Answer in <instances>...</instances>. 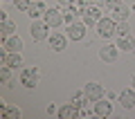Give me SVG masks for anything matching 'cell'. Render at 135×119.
<instances>
[{"instance_id":"29","label":"cell","mask_w":135,"mask_h":119,"mask_svg":"<svg viewBox=\"0 0 135 119\" xmlns=\"http://www.w3.org/2000/svg\"><path fill=\"white\" fill-rule=\"evenodd\" d=\"M131 11H135V5H133V7H131Z\"/></svg>"},{"instance_id":"28","label":"cell","mask_w":135,"mask_h":119,"mask_svg":"<svg viewBox=\"0 0 135 119\" xmlns=\"http://www.w3.org/2000/svg\"><path fill=\"white\" fill-rule=\"evenodd\" d=\"M133 90H135V76H133Z\"/></svg>"},{"instance_id":"22","label":"cell","mask_w":135,"mask_h":119,"mask_svg":"<svg viewBox=\"0 0 135 119\" xmlns=\"http://www.w3.org/2000/svg\"><path fill=\"white\" fill-rule=\"evenodd\" d=\"M128 20H122V23H117V34L119 36H128Z\"/></svg>"},{"instance_id":"5","label":"cell","mask_w":135,"mask_h":119,"mask_svg":"<svg viewBox=\"0 0 135 119\" xmlns=\"http://www.w3.org/2000/svg\"><path fill=\"white\" fill-rule=\"evenodd\" d=\"M45 23L50 25V29H52V27L56 29L61 23H65V20H63V11L61 9H47V11H45Z\"/></svg>"},{"instance_id":"21","label":"cell","mask_w":135,"mask_h":119,"mask_svg":"<svg viewBox=\"0 0 135 119\" xmlns=\"http://www.w3.org/2000/svg\"><path fill=\"white\" fill-rule=\"evenodd\" d=\"M2 115H5V117L16 119V117H20V110H18V108H7V106H2Z\"/></svg>"},{"instance_id":"2","label":"cell","mask_w":135,"mask_h":119,"mask_svg":"<svg viewBox=\"0 0 135 119\" xmlns=\"http://www.w3.org/2000/svg\"><path fill=\"white\" fill-rule=\"evenodd\" d=\"M38 76H41V72L36 70V67H27V70H23V74H20V83L32 90V88H36V83H38Z\"/></svg>"},{"instance_id":"26","label":"cell","mask_w":135,"mask_h":119,"mask_svg":"<svg viewBox=\"0 0 135 119\" xmlns=\"http://www.w3.org/2000/svg\"><path fill=\"white\" fill-rule=\"evenodd\" d=\"M59 2H61V5H65V7H70V5H74L77 0H59Z\"/></svg>"},{"instance_id":"24","label":"cell","mask_w":135,"mask_h":119,"mask_svg":"<svg viewBox=\"0 0 135 119\" xmlns=\"http://www.w3.org/2000/svg\"><path fill=\"white\" fill-rule=\"evenodd\" d=\"M99 2H106L108 11H113L115 7H119V5H122V0H99Z\"/></svg>"},{"instance_id":"12","label":"cell","mask_w":135,"mask_h":119,"mask_svg":"<svg viewBox=\"0 0 135 119\" xmlns=\"http://www.w3.org/2000/svg\"><path fill=\"white\" fill-rule=\"evenodd\" d=\"M45 11H47V9H45V5L41 2V0H36V2H32V5L27 7V16L34 18V20L38 18V16H45Z\"/></svg>"},{"instance_id":"15","label":"cell","mask_w":135,"mask_h":119,"mask_svg":"<svg viewBox=\"0 0 135 119\" xmlns=\"http://www.w3.org/2000/svg\"><path fill=\"white\" fill-rule=\"evenodd\" d=\"M65 43H68V38L63 36V34H56V32H54L52 36H50V45H52L54 52H61V49H65Z\"/></svg>"},{"instance_id":"3","label":"cell","mask_w":135,"mask_h":119,"mask_svg":"<svg viewBox=\"0 0 135 119\" xmlns=\"http://www.w3.org/2000/svg\"><path fill=\"white\" fill-rule=\"evenodd\" d=\"M81 16H83V23H86V25H90V27H92V25H97L101 18H104V16H101V9H99L97 5H92V7H86Z\"/></svg>"},{"instance_id":"20","label":"cell","mask_w":135,"mask_h":119,"mask_svg":"<svg viewBox=\"0 0 135 119\" xmlns=\"http://www.w3.org/2000/svg\"><path fill=\"white\" fill-rule=\"evenodd\" d=\"M0 79H2V83H7V86L11 83V67L9 65H2V70H0Z\"/></svg>"},{"instance_id":"13","label":"cell","mask_w":135,"mask_h":119,"mask_svg":"<svg viewBox=\"0 0 135 119\" xmlns=\"http://www.w3.org/2000/svg\"><path fill=\"white\" fill-rule=\"evenodd\" d=\"M86 36V27L79 23H72L70 27H68V38H72V41H81V38Z\"/></svg>"},{"instance_id":"6","label":"cell","mask_w":135,"mask_h":119,"mask_svg":"<svg viewBox=\"0 0 135 119\" xmlns=\"http://www.w3.org/2000/svg\"><path fill=\"white\" fill-rule=\"evenodd\" d=\"M83 92H86V97H88L90 101H97V99H101V97H104V88H101L97 81H90V83H86Z\"/></svg>"},{"instance_id":"27","label":"cell","mask_w":135,"mask_h":119,"mask_svg":"<svg viewBox=\"0 0 135 119\" xmlns=\"http://www.w3.org/2000/svg\"><path fill=\"white\" fill-rule=\"evenodd\" d=\"M47 115H59V110L54 108V106H47Z\"/></svg>"},{"instance_id":"16","label":"cell","mask_w":135,"mask_h":119,"mask_svg":"<svg viewBox=\"0 0 135 119\" xmlns=\"http://www.w3.org/2000/svg\"><path fill=\"white\" fill-rule=\"evenodd\" d=\"M128 14H131V9H128V7L119 5V7H115V9L110 11V18L115 20V23H122V20H128Z\"/></svg>"},{"instance_id":"17","label":"cell","mask_w":135,"mask_h":119,"mask_svg":"<svg viewBox=\"0 0 135 119\" xmlns=\"http://www.w3.org/2000/svg\"><path fill=\"white\" fill-rule=\"evenodd\" d=\"M117 47L119 49H124V52H133L135 49V41H133V36H119V41H117Z\"/></svg>"},{"instance_id":"14","label":"cell","mask_w":135,"mask_h":119,"mask_svg":"<svg viewBox=\"0 0 135 119\" xmlns=\"http://www.w3.org/2000/svg\"><path fill=\"white\" fill-rule=\"evenodd\" d=\"M59 117H61V119H74V117H79V106L68 103V106H63V108H59Z\"/></svg>"},{"instance_id":"8","label":"cell","mask_w":135,"mask_h":119,"mask_svg":"<svg viewBox=\"0 0 135 119\" xmlns=\"http://www.w3.org/2000/svg\"><path fill=\"white\" fill-rule=\"evenodd\" d=\"M99 58H101L104 63L117 61V45H104V47L99 49Z\"/></svg>"},{"instance_id":"9","label":"cell","mask_w":135,"mask_h":119,"mask_svg":"<svg viewBox=\"0 0 135 119\" xmlns=\"http://www.w3.org/2000/svg\"><path fill=\"white\" fill-rule=\"evenodd\" d=\"M2 49L5 52H20L23 49V41H20L18 36H9L2 41Z\"/></svg>"},{"instance_id":"1","label":"cell","mask_w":135,"mask_h":119,"mask_svg":"<svg viewBox=\"0 0 135 119\" xmlns=\"http://www.w3.org/2000/svg\"><path fill=\"white\" fill-rule=\"evenodd\" d=\"M97 32H99L101 38H110L117 34V23L113 18H101L99 23H97Z\"/></svg>"},{"instance_id":"23","label":"cell","mask_w":135,"mask_h":119,"mask_svg":"<svg viewBox=\"0 0 135 119\" xmlns=\"http://www.w3.org/2000/svg\"><path fill=\"white\" fill-rule=\"evenodd\" d=\"M74 5H79L81 9H86V7H92V5H99V0H77Z\"/></svg>"},{"instance_id":"10","label":"cell","mask_w":135,"mask_h":119,"mask_svg":"<svg viewBox=\"0 0 135 119\" xmlns=\"http://www.w3.org/2000/svg\"><path fill=\"white\" fill-rule=\"evenodd\" d=\"M119 103H122V108H126V110H131L135 106V90H124V92H119Z\"/></svg>"},{"instance_id":"11","label":"cell","mask_w":135,"mask_h":119,"mask_svg":"<svg viewBox=\"0 0 135 119\" xmlns=\"http://www.w3.org/2000/svg\"><path fill=\"white\" fill-rule=\"evenodd\" d=\"M95 115L97 117H108V115L113 112V106H110V101H101V99H97L95 101Z\"/></svg>"},{"instance_id":"25","label":"cell","mask_w":135,"mask_h":119,"mask_svg":"<svg viewBox=\"0 0 135 119\" xmlns=\"http://www.w3.org/2000/svg\"><path fill=\"white\" fill-rule=\"evenodd\" d=\"M14 5H16V7H18V9H20V11H27V7H29V5H32V2H29V0H14Z\"/></svg>"},{"instance_id":"19","label":"cell","mask_w":135,"mask_h":119,"mask_svg":"<svg viewBox=\"0 0 135 119\" xmlns=\"http://www.w3.org/2000/svg\"><path fill=\"white\" fill-rule=\"evenodd\" d=\"M90 112H95V110H90V99H83L79 103V117H90Z\"/></svg>"},{"instance_id":"4","label":"cell","mask_w":135,"mask_h":119,"mask_svg":"<svg viewBox=\"0 0 135 119\" xmlns=\"http://www.w3.org/2000/svg\"><path fill=\"white\" fill-rule=\"evenodd\" d=\"M47 29H50L47 23H38V20H34L32 27H29V34H32V38L38 43V41H45V38H47Z\"/></svg>"},{"instance_id":"18","label":"cell","mask_w":135,"mask_h":119,"mask_svg":"<svg viewBox=\"0 0 135 119\" xmlns=\"http://www.w3.org/2000/svg\"><path fill=\"white\" fill-rule=\"evenodd\" d=\"M14 23H11V20L9 18H7V20H2V29H0V32H2V41H5V38H9L11 36V34H14Z\"/></svg>"},{"instance_id":"7","label":"cell","mask_w":135,"mask_h":119,"mask_svg":"<svg viewBox=\"0 0 135 119\" xmlns=\"http://www.w3.org/2000/svg\"><path fill=\"white\" fill-rule=\"evenodd\" d=\"M2 65H9V67H20V65H23L20 52H5V49H2Z\"/></svg>"}]
</instances>
